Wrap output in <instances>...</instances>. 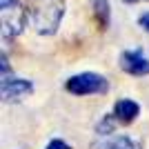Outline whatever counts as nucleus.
Listing matches in <instances>:
<instances>
[{
    "mask_svg": "<svg viewBox=\"0 0 149 149\" xmlns=\"http://www.w3.org/2000/svg\"><path fill=\"white\" fill-rule=\"evenodd\" d=\"M91 7H93V18H96V22H98V27L105 31L107 27H109V22H111V9H109V0H93Z\"/></svg>",
    "mask_w": 149,
    "mask_h": 149,
    "instance_id": "obj_8",
    "label": "nucleus"
},
{
    "mask_svg": "<svg viewBox=\"0 0 149 149\" xmlns=\"http://www.w3.org/2000/svg\"><path fill=\"white\" fill-rule=\"evenodd\" d=\"M120 69L125 74L134 76V78H143V76H149V58L145 56V51L140 47L136 49H125L118 58Z\"/></svg>",
    "mask_w": 149,
    "mask_h": 149,
    "instance_id": "obj_5",
    "label": "nucleus"
},
{
    "mask_svg": "<svg viewBox=\"0 0 149 149\" xmlns=\"http://www.w3.org/2000/svg\"><path fill=\"white\" fill-rule=\"evenodd\" d=\"M45 149H74V147H71L67 140H62V138H51Z\"/></svg>",
    "mask_w": 149,
    "mask_h": 149,
    "instance_id": "obj_9",
    "label": "nucleus"
},
{
    "mask_svg": "<svg viewBox=\"0 0 149 149\" xmlns=\"http://www.w3.org/2000/svg\"><path fill=\"white\" fill-rule=\"evenodd\" d=\"M7 2H11V0H0V5H7Z\"/></svg>",
    "mask_w": 149,
    "mask_h": 149,
    "instance_id": "obj_12",
    "label": "nucleus"
},
{
    "mask_svg": "<svg viewBox=\"0 0 149 149\" xmlns=\"http://www.w3.org/2000/svg\"><path fill=\"white\" fill-rule=\"evenodd\" d=\"M29 22L38 36H54L65 18V0H29Z\"/></svg>",
    "mask_w": 149,
    "mask_h": 149,
    "instance_id": "obj_1",
    "label": "nucleus"
},
{
    "mask_svg": "<svg viewBox=\"0 0 149 149\" xmlns=\"http://www.w3.org/2000/svg\"><path fill=\"white\" fill-rule=\"evenodd\" d=\"M91 149H145L143 140L129 134H98V138L91 143Z\"/></svg>",
    "mask_w": 149,
    "mask_h": 149,
    "instance_id": "obj_6",
    "label": "nucleus"
},
{
    "mask_svg": "<svg viewBox=\"0 0 149 149\" xmlns=\"http://www.w3.org/2000/svg\"><path fill=\"white\" fill-rule=\"evenodd\" d=\"M33 93V82L27 80V78H16V76H2V82H0V96H2V102L5 105H13V102H20V100L29 98Z\"/></svg>",
    "mask_w": 149,
    "mask_h": 149,
    "instance_id": "obj_4",
    "label": "nucleus"
},
{
    "mask_svg": "<svg viewBox=\"0 0 149 149\" xmlns=\"http://www.w3.org/2000/svg\"><path fill=\"white\" fill-rule=\"evenodd\" d=\"M0 18H2V40H11L20 36L29 20V9L22 7L18 0H11L7 5H0Z\"/></svg>",
    "mask_w": 149,
    "mask_h": 149,
    "instance_id": "obj_3",
    "label": "nucleus"
},
{
    "mask_svg": "<svg viewBox=\"0 0 149 149\" xmlns=\"http://www.w3.org/2000/svg\"><path fill=\"white\" fill-rule=\"evenodd\" d=\"M111 113L116 116L118 123L131 125L134 120H138V116H140V105H138L134 98H120V100H116Z\"/></svg>",
    "mask_w": 149,
    "mask_h": 149,
    "instance_id": "obj_7",
    "label": "nucleus"
},
{
    "mask_svg": "<svg viewBox=\"0 0 149 149\" xmlns=\"http://www.w3.org/2000/svg\"><path fill=\"white\" fill-rule=\"evenodd\" d=\"M65 89H67L71 96H105L109 91V80H107L102 74H96V71H80V74L69 76L67 82H65Z\"/></svg>",
    "mask_w": 149,
    "mask_h": 149,
    "instance_id": "obj_2",
    "label": "nucleus"
},
{
    "mask_svg": "<svg viewBox=\"0 0 149 149\" xmlns=\"http://www.w3.org/2000/svg\"><path fill=\"white\" fill-rule=\"evenodd\" d=\"M123 2H127V5H136V2H140V0H123Z\"/></svg>",
    "mask_w": 149,
    "mask_h": 149,
    "instance_id": "obj_11",
    "label": "nucleus"
},
{
    "mask_svg": "<svg viewBox=\"0 0 149 149\" xmlns=\"http://www.w3.org/2000/svg\"><path fill=\"white\" fill-rule=\"evenodd\" d=\"M138 25H140V27H143V29L149 33V11L140 13V18H138Z\"/></svg>",
    "mask_w": 149,
    "mask_h": 149,
    "instance_id": "obj_10",
    "label": "nucleus"
}]
</instances>
